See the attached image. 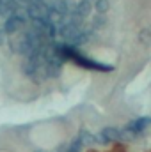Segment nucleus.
<instances>
[{
	"mask_svg": "<svg viewBox=\"0 0 151 152\" xmlns=\"http://www.w3.org/2000/svg\"><path fill=\"white\" fill-rule=\"evenodd\" d=\"M151 124V117H137L133 120H130L126 126H124V131L132 133L133 136H139L141 133L146 131V127Z\"/></svg>",
	"mask_w": 151,
	"mask_h": 152,
	"instance_id": "obj_4",
	"label": "nucleus"
},
{
	"mask_svg": "<svg viewBox=\"0 0 151 152\" xmlns=\"http://www.w3.org/2000/svg\"><path fill=\"white\" fill-rule=\"evenodd\" d=\"M105 25H107L105 14H96V16L93 18V28H94V30H98V28H101V27H105Z\"/></svg>",
	"mask_w": 151,
	"mask_h": 152,
	"instance_id": "obj_9",
	"label": "nucleus"
},
{
	"mask_svg": "<svg viewBox=\"0 0 151 152\" xmlns=\"http://www.w3.org/2000/svg\"><path fill=\"white\" fill-rule=\"evenodd\" d=\"M57 152H68V149H66V145H62V147H61V149H59Z\"/></svg>",
	"mask_w": 151,
	"mask_h": 152,
	"instance_id": "obj_13",
	"label": "nucleus"
},
{
	"mask_svg": "<svg viewBox=\"0 0 151 152\" xmlns=\"http://www.w3.org/2000/svg\"><path fill=\"white\" fill-rule=\"evenodd\" d=\"M107 152H128V147L123 142H115V143H112V147Z\"/></svg>",
	"mask_w": 151,
	"mask_h": 152,
	"instance_id": "obj_10",
	"label": "nucleus"
},
{
	"mask_svg": "<svg viewBox=\"0 0 151 152\" xmlns=\"http://www.w3.org/2000/svg\"><path fill=\"white\" fill-rule=\"evenodd\" d=\"M93 9L96 11V14H105L109 9H110V2L109 0H94L93 2Z\"/></svg>",
	"mask_w": 151,
	"mask_h": 152,
	"instance_id": "obj_7",
	"label": "nucleus"
},
{
	"mask_svg": "<svg viewBox=\"0 0 151 152\" xmlns=\"http://www.w3.org/2000/svg\"><path fill=\"white\" fill-rule=\"evenodd\" d=\"M139 39H141V42L150 44V42H151V32H150V30H142V32H141V36H139Z\"/></svg>",
	"mask_w": 151,
	"mask_h": 152,
	"instance_id": "obj_11",
	"label": "nucleus"
},
{
	"mask_svg": "<svg viewBox=\"0 0 151 152\" xmlns=\"http://www.w3.org/2000/svg\"><path fill=\"white\" fill-rule=\"evenodd\" d=\"M27 21H29V16L23 11H18V12H11L7 18H4V27L2 30L7 34V36H14L18 32H21L25 27H27Z\"/></svg>",
	"mask_w": 151,
	"mask_h": 152,
	"instance_id": "obj_1",
	"label": "nucleus"
},
{
	"mask_svg": "<svg viewBox=\"0 0 151 152\" xmlns=\"http://www.w3.org/2000/svg\"><path fill=\"white\" fill-rule=\"evenodd\" d=\"M73 11H75L76 14H80L82 18H89L91 16V12H93V4L91 2H87V0H80V2H76L75 7H73Z\"/></svg>",
	"mask_w": 151,
	"mask_h": 152,
	"instance_id": "obj_5",
	"label": "nucleus"
},
{
	"mask_svg": "<svg viewBox=\"0 0 151 152\" xmlns=\"http://www.w3.org/2000/svg\"><path fill=\"white\" fill-rule=\"evenodd\" d=\"M150 152H151V151H150Z\"/></svg>",
	"mask_w": 151,
	"mask_h": 152,
	"instance_id": "obj_16",
	"label": "nucleus"
},
{
	"mask_svg": "<svg viewBox=\"0 0 151 152\" xmlns=\"http://www.w3.org/2000/svg\"><path fill=\"white\" fill-rule=\"evenodd\" d=\"M115 142H121V131L117 127H103L98 134H96V143H103V145H109V143H115Z\"/></svg>",
	"mask_w": 151,
	"mask_h": 152,
	"instance_id": "obj_3",
	"label": "nucleus"
},
{
	"mask_svg": "<svg viewBox=\"0 0 151 152\" xmlns=\"http://www.w3.org/2000/svg\"><path fill=\"white\" fill-rule=\"evenodd\" d=\"M7 42H9V48H11L13 53L21 55V57H29V55H32L30 44H29V41L25 39L23 32H18V34H14V36H9V41H7Z\"/></svg>",
	"mask_w": 151,
	"mask_h": 152,
	"instance_id": "obj_2",
	"label": "nucleus"
},
{
	"mask_svg": "<svg viewBox=\"0 0 151 152\" xmlns=\"http://www.w3.org/2000/svg\"><path fill=\"white\" fill-rule=\"evenodd\" d=\"M7 34H5V32H4V30H0V46H4V44H5V42H7Z\"/></svg>",
	"mask_w": 151,
	"mask_h": 152,
	"instance_id": "obj_12",
	"label": "nucleus"
},
{
	"mask_svg": "<svg viewBox=\"0 0 151 152\" xmlns=\"http://www.w3.org/2000/svg\"><path fill=\"white\" fill-rule=\"evenodd\" d=\"M87 2H91V4H93V2H94V0H87Z\"/></svg>",
	"mask_w": 151,
	"mask_h": 152,
	"instance_id": "obj_15",
	"label": "nucleus"
},
{
	"mask_svg": "<svg viewBox=\"0 0 151 152\" xmlns=\"http://www.w3.org/2000/svg\"><path fill=\"white\" fill-rule=\"evenodd\" d=\"M78 140L82 142V145L85 147H93V145H96V134L94 133H91V131H87V129H82L80 133H78Z\"/></svg>",
	"mask_w": 151,
	"mask_h": 152,
	"instance_id": "obj_6",
	"label": "nucleus"
},
{
	"mask_svg": "<svg viewBox=\"0 0 151 152\" xmlns=\"http://www.w3.org/2000/svg\"><path fill=\"white\" fill-rule=\"evenodd\" d=\"M87 152H98V151H96V149H89Z\"/></svg>",
	"mask_w": 151,
	"mask_h": 152,
	"instance_id": "obj_14",
	"label": "nucleus"
},
{
	"mask_svg": "<svg viewBox=\"0 0 151 152\" xmlns=\"http://www.w3.org/2000/svg\"><path fill=\"white\" fill-rule=\"evenodd\" d=\"M66 149H68V152H82L84 151V145H82V142H80L78 136H76V138H73V140L66 145Z\"/></svg>",
	"mask_w": 151,
	"mask_h": 152,
	"instance_id": "obj_8",
	"label": "nucleus"
}]
</instances>
